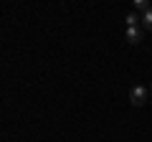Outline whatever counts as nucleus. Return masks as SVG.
Returning <instances> with one entry per match:
<instances>
[{"label":"nucleus","mask_w":152,"mask_h":142,"mask_svg":"<svg viewBox=\"0 0 152 142\" xmlns=\"http://www.w3.org/2000/svg\"><path fill=\"white\" fill-rule=\"evenodd\" d=\"M147 99H150V89L147 86H132V91H129V102L134 104V107H142V104H147Z\"/></svg>","instance_id":"f257e3e1"},{"label":"nucleus","mask_w":152,"mask_h":142,"mask_svg":"<svg viewBox=\"0 0 152 142\" xmlns=\"http://www.w3.org/2000/svg\"><path fill=\"white\" fill-rule=\"evenodd\" d=\"M140 26V15L137 13H127V28H134Z\"/></svg>","instance_id":"39448f33"},{"label":"nucleus","mask_w":152,"mask_h":142,"mask_svg":"<svg viewBox=\"0 0 152 142\" xmlns=\"http://www.w3.org/2000/svg\"><path fill=\"white\" fill-rule=\"evenodd\" d=\"M140 23H142V28H145V31H152V10H147V13H142V18H140Z\"/></svg>","instance_id":"7ed1b4c3"},{"label":"nucleus","mask_w":152,"mask_h":142,"mask_svg":"<svg viewBox=\"0 0 152 142\" xmlns=\"http://www.w3.org/2000/svg\"><path fill=\"white\" fill-rule=\"evenodd\" d=\"M124 36H127V43H132V46H134V43H140V41H142V36H145V28H142V26L127 28V33H124Z\"/></svg>","instance_id":"f03ea898"},{"label":"nucleus","mask_w":152,"mask_h":142,"mask_svg":"<svg viewBox=\"0 0 152 142\" xmlns=\"http://www.w3.org/2000/svg\"><path fill=\"white\" fill-rule=\"evenodd\" d=\"M134 8L140 13H147V10H152V5H150V0H134Z\"/></svg>","instance_id":"20e7f679"}]
</instances>
